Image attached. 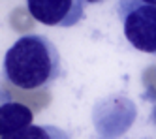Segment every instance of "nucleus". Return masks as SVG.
Segmentation results:
<instances>
[{"label": "nucleus", "instance_id": "0eeeda50", "mask_svg": "<svg viewBox=\"0 0 156 139\" xmlns=\"http://www.w3.org/2000/svg\"><path fill=\"white\" fill-rule=\"evenodd\" d=\"M83 2H88V4H94V2H102V0H83Z\"/></svg>", "mask_w": 156, "mask_h": 139}, {"label": "nucleus", "instance_id": "f03ea898", "mask_svg": "<svg viewBox=\"0 0 156 139\" xmlns=\"http://www.w3.org/2000/svg\"><path fill=\"white\" fill-rule=\"evenodd\" d=\"M119 17L132 47L156 55V6L141 0H119Z\"/></svg>", "mask_w": 156, "mask_h": 139}, {"label": "nucleus", "instance_id": "423d86ee", "mask_svg": "<svg viewBox=\"0 0 156 139\" xmlns=\"http://www.w3.org/2000/svg\"><path fill=\"white\" fill-rule=\"evenodd\" d=\"M141 2H145V4H151V6H156V0H141Z\"/></svg>", "mask_w": 156, "mask_h": 139}, {"label": "nucleus", "instance_id": "7ed1b4c3", "mask_svg": "<svg viewBox=\"0 0 156 139\" xmlns=\"http://www.w3.org/2000/svg\"><path fill=\"white\" fill-rule=\"evenodd\" d=\"M32 19L45 27L68 28L85 19L83 0H27Z\"/></svg>", "mask_w": 156, "mask_h": 139}, {"label": "nucleus", "instance_id": "20e7f679", "mask_svg": "<svg viewBox=\"0 0 156 139\" xmlns=\"http://www.w3.org/2000/svg\"><path fill=\"white\" fill-rule=\"evenodd\" d=\"M32 111L17 102H8L2 103L0 109V135L8 137L12 134H17L21 130L32 126Z\"/></svg>", "mask_w": 156, "mask_h": 139}, {"label": "nucleus", "instance_id": "f257e3e1", "mask_svg": "<svg viewBox=\"0 0 156 139\" xmlns=\"http://www.w3.org/2000/svg\"><path fill=\"white\" fill-rule=\"evenodd\" d=\"M60 73V53L57 45L41 34L17 38L4 55V77L17 88H47Z\"/></svg>", "mask_w": 156, "mask_h": 139}, {"label": "nucleus", "instance_id": "39448f33", "mask_svg": "<svg viewBox=\"0 0 156 139\" xmlns=\"http://www.w3.org/2000/svg\"><path fill=\"white\" fill-rule=\"evenodd\" d=\"M2 139H72L68 132L60 130L58 126L51 124H32L28 128L21 130L17 134H12Z\"/></svg>", "mask_w": 156, "mask_h": 139}]
</instances>
